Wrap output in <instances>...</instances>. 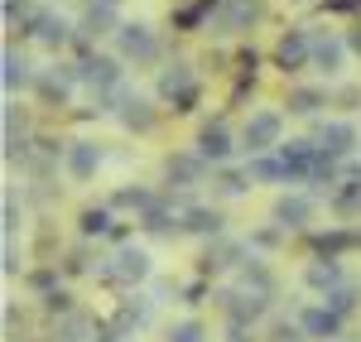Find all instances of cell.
I'll return each instance as SVG.
<instances>
[{
    "instance_id": "bcb514c9",
    "label": "cell",
    "mask_w": 361,
    "mask_h": 342,
    "mask_svg": "<svg viewBox=\"0 0 361 342\" xmlns=\"http://www.w3.org/2000/svg\"><path fill=\"white\" fill-rule=\"evenodd\" d=\"M347 49H352V54H361V25L352 29V34H347Z\"/></svg>"
},
{
    "instance_id": "f6af8a7d",
    "label": "cell",
    "mask_w": 361,
    "mask_h": 342,
    "mask_svg": "<svg viewBox=\"0 0 361 342\" xmlns=\"http://www.w3.org/2000/svg\"><path fill=\"white\" fill-rule=\"evenodd\" d=\"M20 270V256H15V246H5V275H15Z\"/></svg>"
},
{
    "instance_id": "484cf974",
    "label": "cell",
    "mask_w": 361,
    "mask_h": 342,
    "mask_svg": "<svg viewBox=\"0 0 361 342\" xmlns=\"http://www.w3.org/2000/svg\"><path fill=\"white\" fill-rule=\"evenodd\" d=\"M289 116H318L328 106V92H318V87H289Z\"/></svg>"
},
{
    "instance_id": "ab89813d",
    "label": "cell",
    "mask_w": 361,
    "mask_h": 342,
    "mask_svg": "<svg viewBox=\"0 0 361 342\" xmlns=\"http://www.w3.org/2000/svg\"><path fill=\"white\" fill-rule=\"evenodd\" d=\"M44 309H49V314H78V309H73V294H68V289H58V294H49V299H44Z\"/></svg>"
},
{
    "instance_id": "8992f818",
    "label": "cell",
    "mask_w": 361,
    "mask_h": 342,
    "mask_svg": "<svg viewBox=\"0 0 361 342\" xmlns=\"http://www.w3.org/2000/svg\"><path fill=\"white\" fill-rule=\"evenodd\" d=\"M149 256L140 251V246H121L106 265H102V280H111V285H126V289H135V285H145L149 280Z\"/></svg>"
},
{
    "instance_id": "603a6c76",
    "label": "cell",
    "mask_w": 361,
    "mask_h": 342,
    "mask_svg": "<svg viewBox=\"0 0 361 342\" xmlns=\"http://www.w3.org/2000/svg\"><path fill=\"white\" fill-rule=\"evenodd\" d=\"M183 231L188 236H222V212L193 202V207H183Z\"/></svg>"
},
{
    "instance_id": "8fae6325",
    "label": "cell",
    "mask_w": 361,
    "mask_h": 342,
    "mask_svg": "<svg viewBox=\"0 0 361 342\" xmlns=\"http://www.w3.org/2000/svg\"><path fill=\"white\" fill-rule=\"evenodd\" d=\"M279 164H284V173H289V183H308L313 169H318V145H313V140L279 145Z\"/></svg>"
},
{
    "instance_id": "ac0fdd59",
    "label": "cell",
    "mask_w": 361,
    "mask_h": 342,
    "mask_svg": "<svg viewBox=\"0 0 361 342\" xmlns=\"http://www.w3.org/2000/svg\"><path fill=\"white\" fill-rule=\"evenodd\" d=\"M0 83H5L10 97H15V92H25V87L39 83V73L29 68V58L20 54V49H5V54H0Z\"/></svg>"
},
{
    "instance_id": "4316f807",
    "label": "cell",
    "mask_w": 361,
    "mask_h": 342,
    "mask_svg": "<svg viewBox=\"0 0 361 342\" xmlns=\"http://www.w3.org/2000/svg\"><path fill=\"white\" fill-rule=\"evenodd\" d=\"M352 246H361L357 231H323V236H313V251H318V260H337L342 251H352Z\"/></svg>"
},
{
    "instance_id": "cb8c5ba5",
    "label": "cell",
    "mask_w": 361,
    "mask_h": 342,
    "mask_svg": "<svg viewBox=\"0 0 361 342\" xmlns=\"http://www.w3.org/2000/svg\"><path fill=\"white\" fill-rule=\"evenodd\" d=\"M304 285L318 289V294H333V289L347 285V280H342V265H337V260H313L304 270Z\"/></svg>"
},
{
    "instance_id": "f1b7e54d",
    "label": "cell",
    "mask_w": 361,
    "mask_h": 342,
    "mask_svg": "<svg viewBox=\"0 0 361 342\" xmlns=\"http://www.w3.org/2000/svg\"><path fill=\"white\" fill-rule=\"evenodd\" d=\"M236 275H241V285H246L250 294H265V299L275 294V275H270V265H265V260H255V256H250L246 265L236 270Z\"/></svg>"
},
{
    "instance_id": "6da1fadb",
    "label": "cell",
    "mask_w": 361,
    "mask_h": 342,
    "mask_svg": "<svg viewBox=\"0 0 361 342\" xmlns=\"http://www.w3.org/2000/svg\"><path fill=\"white\" fill-rule=\"evenodd\" d=\"M154 92H159V102H169L173 111H193V106H197V73H193V63L173 58L169 68H159Z\"/></svg>"
},
{
    "instance_id": "f35d334b",
    "label": "cell",
    "mask_w": 361,
    "mask_h": 342,
    "mask_svg": "<svg viewBox=\"0 0 361 342\" xmlns=\"http://www.w3.org/2000/svg\"><path fill=\"white\" fill-rule=\"evenodd\" d=\"M63 270H68V275H87V270H92V256L78 246V251H68V256H63Z\"/></svg>"
},
{
    "instance_id": "5bb4252c",
    "label": "cell",
    "mask_w": 361,
    "mask_h": 342,
    "mask_svg": "<svg viewBox=\"0 0 361 342\" xmlns=\"http://www.w3.org/2000/svg\"><path fill=\"white\" fill-rule=\"evenodd\" d=\"M313 145H318L328 159H347L352 145H357V126H352V121H323L318 135H313Z\"/></svg>"
},
{
    "instance_id": "60d3db41",
    "label": "cell",
    "mask_w": 361,
    "mask_h": 342,
    "mask_svg": "<svg viewBox=\"0 0 361 342\" xmlns=\"http://www.w3.org/2000/svg\"><path fill=\"white\" fill-rule=\"evenodd\" d=\"M333 102L342 106V111H357V106H361V87H352V83H347V87H337V92H333Z\"/></svg>"
},
{
    "instance_id": "e0dca14e",
    "label": "cell",
    "mask_w": 361,
    "mask_h": 342,
    "mask_svg": "<svg viewBox=\"0 0 361 342\" xmlns=\"http://www.w3.org/2000/svg\"><path fill=\"white\" fill-rule=\"evenodd\" d=\"M116 116H121V126H126V130H140V135H145V130H154V121H159L154 106H149L145 97H135V92H126V87H121V97H116Z\"/></svg>"
},
{
    "instance_id": "5b68a950",
    "label": "cell",
    "mask_w": 361,
    "mask_h": 342,
    "mask_svg": "<svg viewBox=\"0 0 361 342\" xmlns=\"http://www.w3.org/2000/svg\"><path fill=\"white\" fill-rule=\"evenodd\" d=\"M78 83H82V63H54V68L39 73L34 92H39L44 106H68V97H73V87H78Z\"/></svg>"
},
{
    "instance_id": "7402d4cb",
    "label": "cell",
    "mask_w": 361,
    "mask_h": 342,
    "mask_svg": "<svg viewBox=\"0 0 361 342\" xmlns=\"http://www.w3.org/2000/svg\"><path fill=\"white\" fill-rule=\"evenodd\" d=\"M140 231H149V236H173V231H183V212H173L169 202H154L149 212H140Z\"/></svg>"
},
{
    "instance_id": "ffe728a7",
    "label": "cell",
    "mask_w": 361,
    "mask_h": 342,
    "mask_svg": "<svg viewBox=\"0 0 361 342\" xmlns=\"http://www.w3.org/2000/svg\"><path fill=\"white\" fill-rule=\"evenodd\" d=\"M308 222H313V198H304V193H284V198L275 202V227L304 231Z\"/></svg>"
},
{
    "instance_id": "4fadbf2b",
    "label": "cell",
    "mask_w": 361,
    "mask_h": 342,
    "mask_svg": "<svg viewBox=\"0 0 361 342\" xmlns=\"http://www.w3.org/2000/svg\"><path fill=\"white\" fill-rule=\"evenodd\" d=\"M342 323H347V318L333 314L328 304H308L304 314H299V328L308 333V342H337L342 338Z\"/></svg>"
},
{
    "instance_id": "f546056e",
    "label": "cell",
    "mask_w": 361,
    "mask_h": 342,
    "mask_svg": "<svg viewBox=\"0 0 361 342\" xmlns=\"http://www.w3.org/2000/svg\"><path fill=\"white\" fill-rule=\"evenodd\" d=\"M246 260H250V256L236 246V241H217V246L207 251V260H202V270H241Z\"/></svg>"
},
{
    "instance_id": "e575fe53",
    "label": "cell",
    "mask_w": 361,
    "mask_h": 342,
    "mask_svg": "<svg viewBox=\"0 0 361 342\" xmlns=\"http://www.w3.org/2000/svg\"><path fill=\"white\" fill-rule=\"evenodd\" d=\"M246 188H250V173L246 169H217V193L236 198V193H246Z\"/></svg>"
},
{
    "instance_id": "9a60e30c",
    "label": "cell",
    "mask_w": 361,
    "mask_h": 342,
    "mask_svg": "<svg viewBox=\"0 0 361 342\" xmlns=\"http://www.w3.org/2000/svg\"><path fill=\"white\" fill-rule=\"evenodd\" d=\"M63 164H68V178H73V183H87L92 173L102 169V145L97 140H73L63 149Z\"/></svg>"
},
{
    "instance_id": "83f0119b",
    "label": "cell",
    "mask_w": 361,
    "mask_h": 342,
    "mask_svg": "<svg viewBox=\"0 0 361 342\" xmlns=\"http://www.w3.org/2000/svg\"><path fill=\"white\" fill-rule=\"evenodd\" d=\"M154 202L159 198H154L145 183H135V188H116L111 193V212H149Z\"/></svg>"
},
{
    "instance_id": "30bf717a",
    "label": "cell",
    "mask_w": 361,
    "mask_h": 342,
    "mask_svg": "<svg viewBox=\"0 0 361 342\" xmlns=\"http://www.w3.org/2000/svg\"><path fill=\"white\" fill-rule=\"evenodd\" d=\"M304 63H313V34H308V29H289V34H279V44H275V68H284V73H299Z\"/></svg>"
},
{
    "instance_id": "74e56055",
    "label": "cell",
    "mask_w": 361,
    "mask_h": 342,
    "mask_svg": "<svg viewBox=\"0 0 361 342\" xmlns=\"http://www.w3.org/2000/svg\"><path fill=\"white\" fill-rule=\"evenodd\" d=\"M29 285L49 299V294H58V270H34V275H29Z\"/></svg>"
},
{
    "instance_id": "3957f363",
    "label": "cell",
    "mask_w": 361,
    "mask_h": 342,
    "mask_svg": "<svg viewBox=\"0 0 361 342\" xmlns=\"http://www.w3.org/2000/svg\"><path fill=\"white\" fill-rule=\"evenodd\" d=\"M265 20V0H222L217 5V15L207 20V34H241V29L260 25Z\"/></svg>"
},
{
    "instance_id": "1f68e13d",
    "label": "cell",
    "mask_w": 361,
    "mask_h": 342,
    "mask_svg": "<svg viewBox=\"0 0 361 342\" xmlns=\"http://www.w3.org/2000/svg\"><path fill=\"white\" fill-rule=\"evenodd\" d=\"M97 328H102V323H92L87 314H68L63 323H58V342H92Z\"/></svg>"
},
{
    "instance_id": "ba28073f",
    "label": "cell",
    "mask_w": 361,
    "mask_h": 342,
    "mask_svg": "<svg viewBox=\"0 0 361 342\" xmlns=\"http://www.w3.org/2000/svg\"><path fill=\"white\" fill-rule=\"evenodd\" d=\"M78 63H82V83L92 87V97H116V92L126 87V83H121V73H126V68H121V58L82 54Z\"/></svg>"
},
{
    "instance_id": "d4e9b609",
    "label": "cell",
    "mask_w": 361,
    "mask_h": 342,
    "mask_svg": "<svg viewBox=\"0 0 361 342\" xmlns=\"http://www.w3.org/2000/svg\"><path fill=\"white\" fill-rule=\"evenodd\" d=\"M78 227H82V236H116V241L126 236V227H121V222L111 217V207H87Z\"/></svg>"
},
{
    "instance_id": "277c9868",
    "label": "cell",
    "mask_w": 361,
    "mask_h": 342,
    "mask_svg": "<svg viewBox=\"0 0 361 342\" xmlns=\"http://www.w3.org/2000/svg\"><path fill=\"white\" fill-rule=\"evenodd\" d=\"M116 58H121V63H154V58H159L154 29L140 25V20H126V25L116 29Z\"/></svg>"
},
{
    "instance_id": "44dd1931",
    "label": "cell",
    "mask_w": 361,
    "mask_h": 342,
    "mask_svg": "<svg viewBox=\"0 0 361 342\" xmlns=\"http://www.w3.org/2000/svg\"><path fill=\"white\" fill-rule=\"evenodd\" d=\"M231 149H236V145L226 135V126H202V130H197V154H202L207 164H226Z\"/></svg>"
},
{
    "instance_id": "7bdbcfd3",
    "label": "cell",
    "mask_w": 361,
    "mask_h": 342,
    "mask_svg": "<svg viewBox=\"0 0 361 342\" xmlns=\"http://www.w3.org/2000/svg\"><path fill=\"white\" fill-rule=\"evenodd\" d=\"M20 217H25V212L15 207V198H5V231H15V227H20Z\"/></svg>"
},
{
    "instance_id": "9c48e42d",
    "label": "cell",
    "mask_w": 361,
    "mask_h": 342,
    "mask_svg": "<svg viewBox=\"0 0 361 342\" xmlns=\"http://www.w3.org/2000/svg\"><path fill=\"white\" fill-rule=\"evenodd\" d=\"M29 39H39L44 49H68V44H78V25H68L63 15H54V10H34V20L25 25Z\"/></svg>"
},
{
    "instance_id": "b9f144b4",
    "label": "cell",
    "mask_w": 361,
    "mask_h": 342,
    "mask_svg": "<svg viewBox=\"0 0 361 342\" xmlns=\"http://www.w3.org/2000/svg\"><path fill=\"white\" fill-rule=\"evenodd\" d=\"M279 236H284V227H260V231H255V236H250V241L270 251V246H279Z\"/></svg>"
},
{
    "instance_id": "52a82bcc",
    "label": "cell",
    "mask_w": 361,
    "mask_h": 342,
    "mask_svg": "<svg viewBox=\"0 0 361 342\" xmlns=\"http://www.w3.org/2000/svg\"><path fill=\"white\" fill-rule=\"evenodd\" d=\"M116 10H121V0H87L82 20H78V49H87V44L102 39V34H111V39H116V29L126 25Z\"/></svg>"
},
{
    "instance_id": "8d00e7d4",
    "label": "cell",
    "mask_w": 361,
    "mask_h": 342,
    "mask_svg": "<svg viewBox=\"0 0 361 342\" xmlns=\"http://www.w3.org/2000/svg\"><path fill=\"white\" fill-rule=\"evenodd\" d=\"M270 342H308V333L299 323H275V328H270Z\"/></svg>"
},
{
    "instance_id": "4dcf8cb0",
    "label": "cell",
    "mask_w": 361,
    "mask_h": 342,
    "mask_svg": "<svg viewBox=\"0 0 361 342\" xmlns=\"http://www.w3.org/2000/svg\"><path fill=\"white\" fill-rule=\"evenodd\" d=\"M250 183H289V173H284V164H279V154H255L246 164Z\"/></svg>"
},
{
    "instance_id": "836d02e7",
    "label": "cell",
    "mask_w": 361,
    "mask_h": 342,
    "mask_svg": "<svg viewBox=\"0 0 361 342\" xmlns=\"http://www.w3.org/2000/svg\"><path fill=\"white\" fill-rule=\"evenodd\" d=\"M323 299H328V309H333V314H352V309H357V299H361V289L352 285V280H347V285H337L333 294H323Z\"/></svg>"
},
{
    "instance_id": "2e32d148",
    "label": "cell",
    "mask_w": 361,
    "mask_h": 342,
    "mask_svg": "<svg viewBox=\"0 0 361 342\" xmlns=\"http://www.w3.org/2000/svg\"><path fill=\"white\" fill-rule=\"evenodd\" d=\"M342 63H347V39H337L333 29H318V34H313V68L328 73V78H337Z\"/></svg>"
},
{
    "instance_id": "d6a6232c",
    "label": "cell",
    "mask_w": 361,
    "mask_h": 342,
    "mask_svg": "<svg viewBox=\"0 0 361 342\" xmlns=\"http://www.w3.org/2000/svg\"><path fill=\"white\" fill-rule=\"evenodd\" d=\"M5 140H29V111L20 102L5 106Z\"/></svg>"
},
{
    "instance_id": "d590c367",
    "label": "cell",
    "mask_w": 361,
    "mask_h": 342,
    "mask_svg": "<svg viewBox=\"0 0 361 342\" xmlns=\"http://www.w3.org/2000/svg\"><path fill=\"white\" fill-rule=\"evenodd\" d=\"M169 342H207V328H202L197 318H183V323L169 328Z\"/></svg>"
},
{
    "instance_id": "7a4b0ae2",
    "label": "cell",
    "mask_w": 361,
    "mask_h": 342,
    "mask_svg": "<svg viewBox=\"0 0 361 342\" xmlns=\"http://www.w3.org/2000/svg\"><path fill=\"white\" fill-rule=\"evenodd\" d=\"M279 135H284V116L279 111H250L246 130H241V149H246L250 159L255 154H270V149H279Z\"/></svg>"
},
{
    "instance_id": "7c38bea8",
    "label": "cell",
    "mask_w": 361,
    "mask_h": 342,
    "mask_svg": "<svg viewBox=\"0 0 361 342\" xmlns=\"http://www.w3.org/2000/svg\"><path fill=\"white\" fill-rule=\"evenodd\" d=\"M222 309H226V318H231V328H250L255 318L270 309V299H265V294H250V289H226Z\"/></svg>"
},
{
    "instance_id": "ee69618b",
    "label": "cell",
    "mask_w": 361,
    "mask_h": 342,
    "mask_svg": "<svg viewBox=\"0 0 361 342\" xmlns=\"http://www.w3.org/2000/svg\"><path fill=\"white\" fill-rule=\"evenodd\" d=\"M222 342H255V338H250V328H226Z\"/></svg>"
},
{
    "instance_id": "d6986e66",
    "label": "cell",
    "mask_w": 361,
    "mask_h": 342,
    "mask_svg": "<svg viewBox=\"0 0 361 342\" xmlns=\"http://www.w3.org/2000/svg\"><path fill=\"white\" fill-rule=\"evenodd\" d=\"M202 173H207V159L202 154H169L164 159V178L173 183V188H193V183H202Z\"/></svg>"
}]
</instances>
